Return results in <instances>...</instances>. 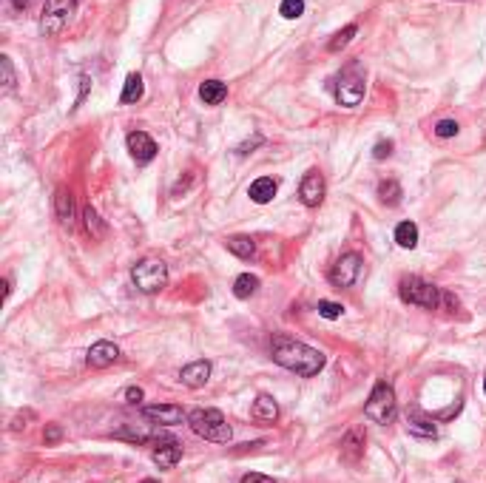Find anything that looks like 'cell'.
<instances>
[{"mask_svg":"<svg viewBox=\"0 0 486 483\" xmlns=\"http://www.w3.org/2000/svg\"><path fill=\"white\" fill-rule=\"evenodd\" d=\"M80 83H83V88H80V97H77V103H83V100H85L88 88H91V77H80Z\"/></svg>","mask_w":486,"mask_h":483,"instance_id":"74e56055","label":"cell"},{"mask_svg":"<svg viewBox=\"0 0 486 483\" xmlns=\"http://www.w3.org/2000/svg\"><path fill=\"white\" fill-rule=\"evenodd\" d=\"M279 12H282V17H287V20L302 17V14H305V0H282Z\"/></svg>","mask_w":486,"mask_h":483,"instance_id":"f1b7e54d","label":"cell"},{"mask_svg":"<svg viewBox=\"0 0 486 483\" xmlns=\"http://www.w3.org/2000/svg\"><path fill=\"white\" fill-rule=\"evenodd\" d=\"M364 88H367L364 74L358 72L356 65H350L347 72H341L338 85H336V100H338V105H344V108H356V105L364 100Z\"/></svg>","mask_w":486,"mask_h":483,"instance_id":"52a82bcc","label":"cell"},{"mask_svg":"<svg viewBox=\"0 0 486 483\" xmlns=\"http://www.w3.org/2000/svg\"><path fill=\"white\" fill-rule=\"evenodd\" d=\"M318 316H321V318L336 321V318L344 316V307H341L338 302H327V298H321V302H318Z\"/></svg>","mask_w":486,"mask_h":483,"instance_id":"f546056e","label":"cell"},{"mask_svg":"<svg viewBox=\"0 0 486 483\" xmlns=\"http://www.w3.org/2000/svg\"><path fill=\"white\" fill-rule=\"evenodd\" d=\"M242 483H273V480L265 477V475H259V472H247V475L242 477Z\"/></svg>","mask_w":486,"mask_h":483,"instance_id":"d590c367","label":"cell"},{"mask_svg":"<svg viewBox=\"0 0 486 483\" xmlns=\"http://www.w3.org/2000/svg\"><path fill=\"white\" fill-rule=\"evenodd\" d=\"M460 131V125L455 120H441L435 125V136H441V140H449V136H455Z\"/></svg>","mask_w":486,"mask_h":483,"instance_id":"4dcf8cb0","label":"cell"},{"mask_svg":"<svg viewBox=\"0 0 486 483\" xmlns=\"http://www.w3.org/2000/svg\"><path fill=\"white\" fill-rule=\"evenodd\" d=\"M398 296L404 298L407 305H418L424 310H435L438 305H441L444 293L438 290L435 285L424 282L421 276H404L401 285H398Z\"/></svg>","mask_w":486,"mask_h":483,"instance_id":"277c9868","label":"cell"},{"mask_svg":"<svg viewBox=\"0 0 486 483\" xmlns=\"http://www.w3.org/2000/svg\"><path fill=\"white\" fill-rule=\"evenodd\" d=\"M143 91H145V85H143V77L140 74H128L125 77V88H123V103H136V100H143Z\"/></svg>","mask_w":486,"mask_h":483,"instance_id":"d4e9b609","label":"cell"},{"mask_svg":"<svg viewBox=\"0 0 486 483\" xmlns=\"http://www.w3.org/2000/svg\"><path fill=\"white\" fill-rule=\"evenodd\" d=\"M378 196H381L384 205H389V208H392V205H398V202H401L404 191H401V185H398L396 179H384L381 185H378Z\"/></svg>","mask_w":486,"mask_h":483,"instance_id":"484cf974","label":"cell"},{"mask_svg":"<svg viewBox=\"0 0 486 483\" xmlns=\"http://www.w3.org/2000/svg\"><path fill=\"white\" fill-rule=\"evenodd\" d=\"M6 6L12 9V12H23L29 6V0H6Z\"/></svg>","mask_w":486,"mask_h":483,"instance_id":"8d00e7d4","label":"cell"},{"mask_svg":"<svg viewBox=\"0 0 486 483\" xmlns=\"http://www.w3.org/2000/svg\"><path fill=\"white\" fill-rule=\"evenodd\" d=\"M188 424L199 438L211 441V444H227L230 435H234L219 409H194L188 412Z\"/></svg>","mask_w":486,"mask_h":483,"instance_id":"7a4b0ae2","label":"cell"},{"mask_svg":"<svg viewBox=\"0 0 486 483\" xmlns=\"http://www.w3.org/2000/svg\"><path fill=\"white\" fill-rule=\"evenodd\" d=\"M77 9V0H45L40 12V32L43 37H54L65 29V23L72 20Z\"/></svg>","mask_w":486,"mask_h":483,"instance_id":"8992f818","label":"cell"},{"mask_svg":"<svg viewBox=\"0 0 486 483\" xmlns=\"http://www.w3.org/2000/svg\"><path fill=\"white\" fill-rule=\"evenodd\" d=\"M131 282L140 293H159L168 285V265L162 259H143L131 267Z\"/></svg>","mask_w":486,"mask_h":483,"instance_id":"5b68a950","label":"cell"},{"mask_svg":"<svg viewBox=\"0 0 486 483\" xmlns=\"http://www.w3.org/2000/svg\"><path fill=\"white\" fill-rule=\"evenodd\" d=\"M253 421H262V424H273L276 418H279V404H276L270 395H259L256 401H253V409H250Z\"/></svg>","mask_w":486,"mask_h":483,"instance_id":"d6986e66","label":"cell"},{"mask_svg":"<svg viewBox=\"0 0 486 483\" xmlns=\"http://www.w3.org/2000/svg\"><path fill=\"white\" fill-rule=\"evenodd\" d=\"M483 393H486V378H483Z\"/></svg>","mask_w":486,"mask_h":483,"instance_id":"f35d334b","label":"cell"},{"mask_svg":"<svg viewBox=\"0 0 486 483\" xmlns=\"http://www.w3.org/2000/svg\"><path fill=\"white\" fill-rule=\"evenodd\" d=\"M125 401H128V404H140V401H143V389H140V387H128V389H125Z\"/></svg>","mask_w":486,"mask_h":483,"instance_id":"e575fe53","label":"cell"},{"mask_svg":"<svg viewBox=\"0 0 486 483\" xmlns=\"http://www.w3.org/2000/svg\"><path fill=\"white\" fill-rule=\"evenodd\" d=\"M407 432L418 435V438H435V424L418 407H412V409H407Z\"/></svg>","mask_w":486,"mask_h":483,"instance_id":"2e32d148","label":"cell"},{"mask_svg":"<svg viewBox=\"0 0 486 483\" xmlns=\"http://www.w3.org/2000/svg\"><path fill=\"white\" fill-rule=\"evenodd\" d=\"M225 97H227V85L222 80H205L199 85V100L205 105H219Z\"/></svg>","mask_w":486,"mask_h":483,"instance_id":"ffe728a7","label":"cell"},{"mask_svg":"<svg viewBox=\"0 0 486 483\" xmlns=\"http://www.w3.org/2000/svg\"><path fill=\"white\" fill-rule=\"evenodd\" d=\"M398 412V404H396V389H392L387 381H378L373 387V393H369L367 404H364V415L369 421H376L381 427L392 424V418H396Z\"/></svg>","mask_w":486,"mask_h":483,"instance_id":"3957f363","label":"cell"},{"mask_svg":"<svg viewBox=\"0 0 486 483\" xmlns=\"http://www.w3.org/2000/svg\"><path fill=\"white\" fill-rule=\"evenodd\" d=\"M54 214H57L60 225H65V227L74 225V196H72L68 188H57V194H54Z\"/></svg>","mask_w":486,"mask_h":483,"instance_id":"e0dca14e","label":"cell"},{"mask_svg":"<svg viewBox=\"0 0 486 483\" xmlns=\"http://www.w3.org/2000/svg\"><path fill=\"white\" fill-rule=\"evenodd\" d=\"M83 225H85V231L91 234V239H103L105 236V222L100 219V214L91 208V205L83 208Z\"/></svg>","mask_w":486,"mask_h":483,"instance_id":"7402d4cb","label":"cell"},{"mask_svg":"<svg viewBox=\"0 0 486 483\" xmlns=\"http://www.w3.org/2000/svg\"><path fill=\"white\" fill-rule=\"evenodd\" d=\"M356 34H358V26H356V23H350V26H344V29H341L338 34H333V40L327 43V49H330V52H341L344 45L350 43V40H353Z\"/></svg>","mask_w":486,"mask_h":483,"instance_id":"83f0119b","label":"cell"},{"mask_svg":"<svg viewBox=\"0 0 486 483\" xmlns=\"http://www.w3.org/2000/svg\"><path fill=\"white\" fill-rule=\"evenodd\" d=\"M270 356L279 367H285V370L302 376V378H313L324 370V353H318L310 344L296 341L290 336H273Z\"/></svg>","mask_w":486,"mask_h":483,"instance_id":"6da1fadb","label":"cell"},{"mask_svg":"<svg viewBox=\"0 0 486 483\" xmlns=\"http://www.w3.org/2000/svg\"><path fill=\"white\" fill-rule=\"evenodd\" d=\"M324 191H327L324 176L318 171H307L302 185H298V199H302V205H307V208H318V205L324 202Z\"/></svg>","mask_w":486,"mask_h":483,"instance_id":"9c48e42d","label":"cell"},{"mask_svg":"<svg viewBox=\"0 0 486 483\" xmlns=\"http://www.w3.org/2000/svg\"><path fill=\"white\" fill-rule=\"evenodd\" d=\"M256 290H259V279L253 273H242L234 282V296L236 298H250V296H256Z\"/></svg>","mask_w":486,"mask_h":483,"instance_id":"cb8c5ba5","label":"cell"},{"mask_svg":"<svg viewBox=\"0 0 486 483\" xmlns=\"http://www.w3.org/2000/svg\"><path fill=\"white\" fill-rule=\"evenodd\" d=\"M225 247L234 253V256H239V259H250L253 253H256V242H253L250 236H230L225 242Z\"/></svg>","mask_w":486,"mask_h":483,"instance_id":"44dd1931","label":"cell"},{"mask_svg":"<svg viewBox=\"0 0 486 483\" xmlns=\"http://www.w3.org/2000/svg\"><path fill=\"white\" fill-rule=\"evenodd\" d=\"M361 270H364V262H361L358 253H344V256H338V262L330 270V282L336 287H353L358 282Z\"/></svg>","mask_w":486,"mask_h":483,"instance_id":"ba28073f","label":"cell"},{"mask_svg":"<svg viewBox=\"0 0 486 483\" xmlns=\"http://www.w3.org/2000/svg\"><path fill=\"white\" fill-rule=\"evenodd\" d=\"M117 358H120V350H117V344H111V341L91 344V350H88V356H85L88 367H97V370H105V367H111Z\"/></svg>","mask_w":486,"mask_h":483,"instance_id":"5bb4252c","label":"cell"},{"mask_svg":"<svg viewBox=\"0 0 486 483\" xmlns=\"http://www.w3.org/2000/svg\"><path fill=\"white\" fill-rule=\"evenodd\" d=\"M276 191H279L276 179H270V176H259L256 182H250L247 196H250L253 202H256V205H267V202L276 196Z\"/></svg>","mask_w":486,"mask_h":483,"instance_id":"ac0fdd59","label":"cell"},{"mask_svg":"<svg viewBox=\"0 0 486 483\" xmlns=\"http://www.w3.org/2000/svg\"><path fill=\"white\" fill-rule=\"evenodd\" d=\"M179 378H182V384L188 387V389L205 387L207 378H211V361H194V364H188V367H185V370L179 373Z\"/></svg>","mask_w":486,"mask_h":483,"instance_id":"9a60e30c","label":"cell"},{"mask_svg":"<svg viewBox=\"0 0 486 483\" xmlns=\"http://www.w3.org/2000/svg\"><path fill=\"white\" fill-rule=\"evenodd\" d=\"M60 438H63V429H60L57 424H49V427L43 429V441H45V444H57Z\"/></svg>","mask_w":486,"mask_h":483,"instance_id":"d6a6232c","label":"cell"},{"mask_svg":"<svg viewBox=\"0 0 486 483\" xmlns=\"http://www.w3.org/2000/svg\"><path fill=\"white\" fill-rule=\"evenodd\" d=\"M143 415H145L151 424H162V427H176V424H182L185 418H188V415L182 412V407H176V404H154V407H145Z\"/></svg>","mask_w":486,"mask_h":483,"instance_id":"30bf717a","label":"cell"},{"mask_svg":"<svg viewBox=\"0 0 486 483\" xmlns=\"http://www.w3.org/2000/svg\"><path fill=\"white\" fill-rule=\"evenodd\" d=\"M145 483H154V480H145Z\"/></svg>","mask_w":486,"mask_h":483,"instance_id":"ab89813d","label":"cell"},{"mask_svg":"<svg viewBox=\"0 0 486 483\" xmlns=\"http://www.w3.org/2000/svg\"><path fill=\"white\" fill-rule=\"evenodd\" d=\"M373 156H376V159H387V156H392V143H389V140H381V143H376V148H373Z\"/></svg>","mask_w":486,"mask_h":483,"instance_id":"836d02e7","label":"cell"},{"mask_svg":"<svg viewBox=\"0 0 486 483\" xmlns=\"http://www.w3.org/2000/svg\"><path fill=\"white\" fill-rule=\"evenodd\" d=\"M364 444H367V435L361 427H353L350 432L341 438V461L347 464H358L364 458Z\"/></svg>","mask_w":486,"mask_h":483,"instance_id":"4fadbf2b","label":"cell"},{"mask_svg":"<svg viewBox=\"0 0 486 483\" xmlns=\"http://www.w3.org/2000/svg\"><path fill=\"white\" fill-rule=\"evenodd\" d=\"M0 83H3V94H12L14 85H17V74H14V65L12 57H0Z\"/></svg>","mask_w":486,"mask_h":483,"instance_id":"4316f807","label":"cell"},{"mask_svg":"<svg viewBox=\"0 0 486 483\" xmlns=\"http://www.w3.org/2000/svg\"><path fill=\"white\" fill-rule=\"evenodd\" d=\"M32 421H34V412H32V409H23V412H17V415L12 418V432H20V429H26Z\"/></svg>","mask_w":486,"mask_h":483,"instance_id":"1f68e13d","label":"cell"},{"mask_svg":"<svg viewBox=\"0 0 486 483\" xmlns=\"http://www.w3.org/2000/svg\"><path fill=\"white\" fill-rule=\"evenodd\" d=\"M396 242L404 250H412L415 245H418V225H415V222H401L396 227Z\"/></svg>","mask_w":486,"mask_h":483,"instance_id":"603a6c76","label":"cell"},{"mask_svg":"<svg viewBox=\"0 0 486 483\" xmlns=\"http://www.w3.org/2000/svg\"><path fill=\"white\" fill-rule=\"evenodd\" d=\"M151 458H154V464L159 469H174L182 461V446L174 438H159L154 452H151Z\"/></svg>","mask_w":486,"mask_h":483,"instance_id":"8fae6325","label":"cell"},{"mask_svg":"<svg viewBox=\"0 0 486 483\" xmlns=\"http://www.w3.org/2000/svg\"><path fill=\"white\" fill-rule=\"evenodd\" d=\"M128 151H131V156L136 159L140 165H145V163H151V159L156 156V143L151 140V136L145 134V131H131L128 134Z\"/></svg>","mask_w":486,"mask_h":483,"instance_id":"7c38bea8","label":"cell"}]
</instances>
